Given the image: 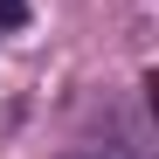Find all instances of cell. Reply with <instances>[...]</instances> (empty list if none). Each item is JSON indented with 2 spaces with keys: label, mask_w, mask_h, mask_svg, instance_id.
Instances as JSON below:
<instances>
[{
  "label": "cell",
  "mask_w": 159,
  "mask_h": 159,
  "mask_svg": "<svg viewBox=\"0 0 159 159\" xmlns=\"http://www.w3.org/2000/svg\"><path fill=\"white\" fill-rule=\"evenodd\" d=\"M0 28H28V0H0Z\"/></svg>",
  "instance_id": "6da1fadb"
}]
</instances>
